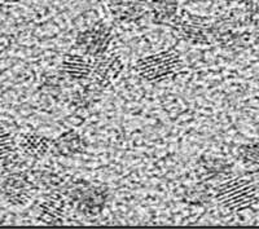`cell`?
I'll use <instances>...</instances> for the list:
<instances>
[{
	"instance_id": "6da1fadb",
	"label": "cell",
	"mask_w": 259,
	"mask_h": 229,
	"mask_svg": "<svg viewBox=\"0 0 259 229\" xmlns=\"http://www.w3.org/2000/svg\"><path fill=\"white\" fill-rule=\"evenodd\" d=\"M178 60L171 53H162L159 56L149 57L140 61V74L147 79H159L174 74L177 70Z\"/></svg>"
},
{
	"instance_id": "3957f363",
	"label": "cell",
	"mask_w": 259,
	"mask_h": 229,
	"mask_svg": "<svg viewBox=\"0 0 259 229\" xmlns=\"http://www.w3.org/2000/svg\"><path fill=\"white\" fill-rule=\"evenodd\" d=\"M9 145H11V140H9L8 133L0 127V157L8 152Z\"/></svg>"
},
{
	"instance_id": "7a4b0ae2",
	"label": "cell",
	"mask_w": 259,
	"mask_h": 229,
	"mask_svg": "<svg viewBox=\"0 0 259 229\" xmlns=\"http://www.w3.org/2000/svg\"><path fill=\"white\" fill-rule=\"evenodd\" d=\"M118 65H119V61L115 59L103 60L96 68V75L100 78L101 82H110L119 74Z\"/></svg>"
}]
</instances>
